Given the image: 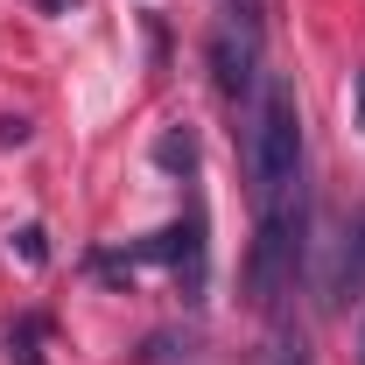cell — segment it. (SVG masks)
I'll return each instance as SVG.
<instances>
[{
    "instance_id": "52a82bcc",
    "label": "cell",
    "mask_w": 365,
    "mask_h": 365,
    "mask_svg": "<svg viewBox=\"0 0 365 365\" xmlns=\"http://www.w3.org/2000/svg\"><path fill=\"white\" fill-rule=\"evenodd\" d=\"M267 365H309V344H302V330H295V337L281 330V337H274V359H267Z\"/></svg>"
},
{
    "instance_id": "6da1fadb",
    "label": "cell",
    "mask_w": 365,
    "mask_h": 365,
    "mask_svg": "<svg viewBox=\"0 0 365 365\" xmlns=\"http://www.w3.org/2000/svg\"><path fill=\"white\" fill-rule=\"evenodd\" d=\"M239 120H246V190H253V211L267 218L288 197H302V106H295V85L267 71Z\"/></svg>"
},
{
    "instance_id": "3957f363",
    "label": "cell",
    "mask_w": 365,
    "mask_h": 365,
    "mask_svg": "<svg viewBox=\"0 0 365 365\" xmlns=\"http://www.w3.org/2000/svg\"><path fill=\"white\" fill-rule=\"evenodd\" d=\"M211 71H218V91L246 113V106H253V91H260V78H267V71H260V36H253V29H239V21L211 29Z\"/></svg>"
},
{
    "instance_id": "ba28073f",
    "label": "cell",
    "mask_w": 365,
    "mask_h": 365,
    "mask_svg": "<svg viewBox=\"0 0 365 365\" xmlns=\"http://www.w3.org/2000/svg\"><path fill=\"white\" fill-rule=\"evenodd\" d=\"M14 246H21L29 267H43V225H21V232H14Z\"/></svg>"
},
{
    "instance_id": "8fae6325",
    "label": "cell",
    "mask_w": 365,
    "mask_h": 365,
    "mask_svg": "<svg viewBox=\"0 0 365 365\" xmlns=\"http://www.w3.org/2000/svg\"><path fill=\"white\" fill-rule=\"evenodd\" d=\"M359 365H365V323H359Z\"/></svg>"
},
{
    "instance_id": "9c48e42d",
    "label": "cell",
    "mask_w": 365,
    "mask_h": 365,
    "mask_svg": "<svg viewBox=\"0 0 365 365\" xmlns=\"http://www.w3.org/2000/svg\"><path fill=\"white\" fill-rule=\"evenodd\" d=\"M29 140V120H0V148H21Z\"/></svg>"
},
{
    "instance_id": "7a4b0ae2",
    "label": "cell",
    "mask_w": 365,
    "mask_h": 365,
    "mask_svg": "<svg viewBox=\"0 0 365 365\" xmlns=\"http://www.w3.org/2000/svg\"><path fill=\"white\" fill-rule=\"evenodd\" d=\"M302 197H288L281 211L260 218L253 232V260H246V302L253 309H281L288 295H295V281H302Z\"/></svg>"
},
{
    "instance_id": "277c9868",
    "label": "cell",
    "mask_w": 365,
    "mask_h": 365,
    "mask_svg": "<svg viewBox=\"0 0 365 365\" xmlns=\"http://www.w3.org/2000/svg\"><path fill=\"white\" fill-rule=\"evenodd\" d=\"M323 295H330V302H359V295H365V204H351V211H344V225H337Z\"/></svg>"
},
{
    "instance_id": "5b68a950",
    "label": "cell",
    "mask_w": 365,
    "mask_h": 365,
    "mask_svg": "<svg viewBox=\"0 0 365 365\" xmlns=\"http://www.w3.org/2000/svg\"><path fill=\"white\" fill-rule=\"evenodd\" d=\"M155 162H162V169H190V162H197V140L182 134V127H176V134H162V148H155Z\"/></svg>"
},
{
    "instance_id": "8992f818",
    "label": "cell",
    "mask_w": 365,
    "mask_h": 365,
    "mask_svg": "<svg viewBox=\"0 0 365 365\" xmlns=\"http://www.w3.org/2000/svg\"><path fill=\"white\" fill-rule=\"evenodd\" d=\"M218 7H225V14L239 21V29H253V36L267 29V14H274V0H218Z\"/></svg>"
},
{
    "instance_id": "30bf717a",
    "label": "cell",
    "mask_w": 365,
    "mask_h": 365,
    "mask_svg": "<svg viewBox=\"0 0 365 365\" xmlns=\"http://www.w3.org/2000/svg\"><path fill=\"white\" fill-rule=\"evenodd\" d=\"M351 91H359V134H365V63L351 71Z\"/></svg>"
}]
</instances>
